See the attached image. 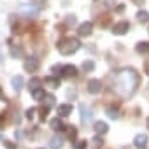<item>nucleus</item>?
<instances>
[{
  "label": "nucleus",
  "mask_w": 149,
  "mask_h": 149,
  "mask_svg": "<svg viewBox=\"0 0 149 149\" xmlns=\"http://www.w3.org/2000/svg\"><path fill=\"white\" fill-rule=\"evenodd\" d=\"M0 139H2V137H0Z\"/></svg>",
  "instance_id": "c9c22d12"
},
{
  "label": "nucleus",
  "mask_w": 149,
  "mask_h": 149,
  "mask_svg": "<svg viewBox=\"0 0 149 149\" xmlns=\"http://www.w3.org/2000/svg\"><path fill=\"white\" fill-rule=\"evenodd\" d=\"M79 109H81V121H83V123H88V121L91 119V116H93V114H91V109L86 107L84 104H81Z\"/></svg>",
  "instance_id": "1a4fd4ad"
},
{
  "label": "nucleus",
  "mask_w": 149,
  "mask_h": 149,
  "mask_svg": "<svg viewBox=\"0 0 149 149\" xmlns=\"http://www.w3.org/2000/svg\"><path fill=\"white\" fill-rule=\"evenodd\" d=\"M51 70H53L54 74H61V65H54V67H53Z\"/></svg>",
  "instance_id": "c85d7f7f"
},
{
  "label": "nucleus",
  "mask_w": 149,
  "mask_h": 149,
  "mask_svg": "<svg viewBox=\"0 0 149 149\" xmlns=\"http://www.w3.org/2000/svg\"><path fill=\"white\" fill-rule=\"evenodd\" d=\"M47 112H49V107H47V105L40 109V119H42V121H44V119L47 118Z\"/></svg>",
  "instance_id": "cd10ccee"
},
{
  "label": "nucleus",
  "mask_w": 149,
  "mask_h": 149,
  "mask_svg": "<svg viewBox=\"0 0 149 149\" xmlns=\"http://www.w3.org/2000/svg\"><path fill=\"white\" fill-rule=\"evenodd\" d=\"M40 84H42V81H40L39 77H32V79L28 81V90H30V91H35V90L40 88Z\"/></svg>",
  "instance_id": "dca6fc26"
},
{
  "label": "nucleus",
  "mask_w": 149,
  "mask_h": 149,
  "mask_svg": "<svg viewBox=\"0 0 149 149\" xmlns=\"http://www.w3.org/2000/svg\"><path fill=\"white\" fill-rule=\"evenodd\" d=\"M56 47H58V51H60L63 56H68V54L76 53V51L81 47V42H79V39H76V37H63L61 40H58Z\"/></svg>",
  "instance_id": "f03ea898"
},
{
  "label": "nucleus",
  "mask_w": 149,
  "mask_h": 149,
  "mask_svg": "<svg viewBox=\"0 0 149 149\" xmlns=\"http://www.w3.org/2000/svg\"><path fill=\"white\" fill-rule=\"evenodd\" d=\"M93 128H95V132H97V133H100V135L107 133V130H109L107 123H104V121H97V123L93 125Z\"/></svg>",
  "instance_id": "4468645a"
},
{
  "label": "nucleus",
  "mask_w": 149,
  "mask_h": 149,
  "mask_svg": "<svg viewBox=\"0 0 149 149\" xmlns=\"http://www.w3.org/2000/svg\"><path fill=\"white\" fill-rule=\"evenodd\" d=\"M68 128H70V130H68V139L74 142V140L77 139V128H76V126H68Z\"/></svg>",
  "instance_id": "4be33fe9"
},
{
  "label": "nucleus",
  "mask_w": 149,
  "mask_h": 149,
  "mask_svg": "<svg viewBox=\"0 0 149 149\" xmlns=\"http://www.w3.org/2000/svg\"><path fill=\"white\" fill-rule=\"evenodd\" d=\"M23 54H25V53H23L21 47H14V46L11 47V56H13V58H23Z\"/></svg>",
  "instance_id": "6ab92c4d"
},
{
  "label": "nucleus",
  "mask_w": 149,
  "mask_h": 149,
  "mask_svg": "<svg viewBox=\"0 0 149 149\" xmlns=\"http://www.w3.org/2000/svg\"><path fill=\"white\" fill-rule=\"evenodd\" d=\"M23 67H25L26 72H37L39 70V60L37 58H26Z\"/></svg>",
  "instance_id": "0eeeda50"
},
{
  "label": "nucleus",
  "mask_w": 149,
  "mask_h": 149,
  "mask_svg": "<svg viewBox=\"0 0 149 149\" xmlns=\"http://www.w3.org/2000/svg\"><path fill=\"white\" fill-rule=\"evenodd\" d=\"M0 95H2V91H0Z\"/></svg>",
  "instance_id": "f704fd0d"
},
{
  "label": "nucleus",
  "mask_w": 149,
  "mask_h": 149,
  "mask_svg": "<svg viewBox=\"0 0 149 149\" xmlns=\"http://www.w3.org/2000/svg\"><path fill=\"white\" fill-rule=\"evenodd\" d=\"M133 146H135V149H146V146H147V135L146 133H139L133 139Z\"/></svg>",
  "instance_id": "6e6552de"
},
{
  "label": "nucleus",
  "mask_w": 149,
  "mask_h": 149,
  "mask_svg": "<svg viewBox=\"0 0 149 149\" xmlns=\"http://www.w3.org/2000/svg\"><path fill=\"white\" fill-rule=\"evenodd\" d=\"M93 142H95V146H97V147H98V146H102V144H104V140H102V139H100V137H95V139H93Z\"/></svg>",
  "instance_id": "c756f323"
},
{
  "label": "nucleus",
  "mask_w": 149,
  "mask_h": 149,
  "mask_svg": "<svg viewBox=\"0 0 149 149\" xmlns=\"http://www.w3.org/2000/svg\"><path fill=\"white\" fill-rule=\"evenodd\" d=\"M88 91H90L91 95L100 93V91H102V83H100V79H90V81H88Z\"/></svg>",
  "instance_id": "39448f33"
},
{
  "label": "nucleus",
  "mask_w": 149,
  "mask_h": 149,
  "mask_svg": "<svg viewBox=\"0 0 149 149\" xmlns=\"http://www.w3.org/2000/svg\"><path fill=\"white\" fill-rule=\"evenodd\" d=\"M133 4H137V6H140V4H144V0H132Z\"/></svg>",
  "instance_id": "2f4dec72"
},
{
  "label": "nucleus",
  "mask_w": 149,
  "mask_h": 149,
  "mask_svg": "<svg viewBox=\"0 0 149 149\" xmlns=\"http://www.w3.org/2000/svg\"><path fill=\"white\" fill-rule=\"evenodd\" d=\"M35 112H37V109L35 107H32V109H28L25 114H26V119H33L35 118Z\"/></svg>",
  "instance_id": "bb28decb"
},
{
  "label": "nucleus",
  "mask_w": 149,
  "mask_h": 149,
  "mask_svg": "<svg viewBox=\"0 0 149 149\" xmlns=\"http://www.w3.org/2000/svg\"><path fill=\"white\" fill-rule=\"evenodd\" d=\"M91 32H93V23H91V21H84V23H81L79 28H77V33H79L81 37H88V35H91Z\"/></svg>",
  "instance_id": "20e7f679"
},
{
  "label": "nucleus",
  "mask_w": 149,
  "mask_h": 149,
  "mask_svg": "<svg viewBox=\"0 0 149 149\" xmlns=\"http://www.w3.org/2000/svg\"><path fill=\"white\" fill-rule=\"evenodd\" d=\"M23 86H25L23 76H14V77H13V90H14V91H21Z\"/></svg>",
  "instance_id": "f8f14e48"
},
{
  "label": "nucleus",
  "mask_w": 149,
  "mask_h": 149,
  "mask_svg": "<svg viewBox=\"0 0 149 149\" xmlns=\"http://www.w3.org/2000/svg\"><path fill=\"white\" fill-rule=\"evenodd\" d=\"M139 83V76L133 68H125L116 76V91L121 97H128L135 91V86Z\"/></svg>",
  "instance_id": "f257e3e1"
},
{
  "label": "nucleus",
  "mask_w": 149,
  "mask_h": 149,
  "mask_svg": "<svg viewBox=\"0 0 149 149\" xmlns=\"http://www.w3.org/2000/svg\"><path fill=\"white\" fill-rule=\"evenodd\" d=\"M61 76L70 79V77H76L77 76V68L74 67V65H63L61 67Z\"/></svg>",
  "instance_id": "423d86ee"
},
{
  "label": "nucleus",
  "mask_w": 149,
  "mask_h": 149,
  "mask_svg": "<svg viewBox=\"0 0 149 149\" xmlns=\"http://www.w3.org/2000/svg\"><path fill=\"white\" fill-rule=\"evenodd\" d=\"M146 125H147V130H149V118H147V121H146Z\"/></svg>",
  "instance_id": "72a5a7b5"
},
{
  "label": "nucleus",
  "mask_w": 149,
  "mask_h": 149,
  "mask_svg": "<svg viewBox=\"0 0 149 149\" xmlns=\"http://www.w3.org/2000/svg\"><path fill=\"white\" fill-rule=\"evenodd\" d=\"M146 74H147V76H149V61L146 63Z\"/></svg>",
  "instance_id": "473e14b6"
},
{
  "label": "nucleus",
  "mask_w": 149,
  "mask_h": 149,
  "mask_svg": "<svg viewBox=\"0 0 149 149\" xmlns=\"http://www.w3.org/2000/svg\"><path fill=\"white\" fill-rule=\"evenodd\" d=\"M86 140H76V144H74V149H86Z\"/></svg>",
  "instance_id": "393cba45"
},
{
  "label": "nucleus",
  "mask_w": 149,
  "mask_h": 149,
  "mask_svg": "<svg viewBox=\"0 0 149 149\" xmlns=\"http://www.w3.org/2000/svg\"><path fill=\"white\" fill-rule=\"evenodd\" d=\"M107 116H109L111 119H118V118H119L118 111H116V109H112V107H111V109H107Z\"/></svg>",
  "instance_id": "b1692460"
},
{
  "label": "nucleus",
  "mask_w": 149,
  "mask_h": 149,
  "mask_svg": "<svg viewBox=\"0 0 149 149\" xmlns=\"http://www.w3.org/2000/svg\"><path fill=\"white\" fill-rule=\"evenodd\" d=\"M51 147H53V149H60V147H61V140H60L58 137H53V139H51Z\"/></svg>",
  "instance_id": "5701e85b"
},
{
  "label": "nucleus",
  "mask_w": 149,
  "mask_h": 149,
  "mask_svg": "<svg viewBox=\"0 0 149 149\" xmlns=\"http://www.w3.org/2000/svg\"><path fill=\"white\" fill-rule=\"evenodd\" d=\"M44 84H46V86H49L51 90H56V88H60V86H61L60 79H58V77H54V76L46 77V79H44Z\"/></svg>",
  "instance_id": "9b49d317"
},
{
  "label": "nucleus",
  "mask_w": 149,
  "mask_h": 149,
  "mask_svg": "<svg viewBox=\"0 0 149 149\" xmlns=\"http://www.w3.org/2000/svg\"><path fill=\"white\" fill-rule=\"evenodd\" d=\"M137 19H139L140 23H147V21H149V13H147V11H139V13H137Z\"/></svg>",
  "instance_id": "a211bd4d"
},
{
  "label": "nucleus",
  "mask_w": 149,
  "mask_h": 149,
  "mask_svg": "<svg viewBox=\"0 0 149 149\" xmlns=\"http://www.w3.org/2000/svg\"><path fill=\"white\" fill-rule=\"evenodd\" d=\"M51 128H53L54 132H63L67 126H65V123H63L60 118H54V119H51Z\"/></svg>",
  "instance_id": "ddd939ff"
},
{
  "label": "nucleus",
  "mask_w": 149,
  "mask_h": 149,
  "mask_svg": "<svg viewBox=\"0 0 149 149\" xmlns=\"http://www.w3.org/2000/svg\"><path fill=\"white\" fill-rule=\"evenodd\" d=\"M128 30H130V23L128 21H119V23H116L112 26V33L114 35H125V33H128Z\"/></svg>",
  "instance_id": "7ed1b4c3"
},
{
  "label": "nucleus",
  "mask_w": 149,
  "mask_h": 149,
  "mask_svg": "<svg viewBox=\"0 0 149 149\" xmlns=\"http://www.w3.org/2000/svg\"><path fill=\"white\" fill-rule=\"evenodd\" d=\"M83 70H84V72H93V70H95V63H93L91 60L83 61Z\"/></svg>",
  "instance_id": "aec40b11"
},
{
  "label": "nucleus",
  "mask_w": 149,
  "mask_h": 149,
  "mask_svg": "<svg viewBox=\"0 0 149 149\" xmlns=\"http://www.w3.org/2000/svg\"><path fill=\"white\" fill-rule=\"evenodd\" d=\"M19 13H21L23 16H33V14L37 13V9H35L33 6H23V7L19 9Z\"/></svg>",
  "instance_id": "f3484780"
},
{
  "label": "nucleus",
  "mask_w": 149,
  "mask_h": 149,
  "mask_svg": "<svg viewBox=\"0 0 149 149\" xmlns=\"http://www.w3.org/2000/svg\"><path fill=\"white\" fill-rule=\"evenodd\" d=\"M44 98H46V105H47V107H53V105H54V100H56V98H54L53 95H46Z\"/></svg>",
  "instance_id": "a878e982"
},
{
  "label": "nucleus",
  "mask_w": 149,
  "mask_h": 149,
  "mask_svg": "<svg viewBox=\"0 0 149 149\" xmlns=\"http://www.w3.org/2000/svg\"><path fill=\"white\" fill-rule=\"evenodd\" d=\"M56 111H58V116H60V118H67V116L72 112V105H70V104H61V105L56 107Z\"/></svg>",
  "instance_id": "9d476101"
},
{
  "label": "nucleus",
  "mask_w": 149,
  "mask_h": 149,
  "mask_svg": "<svg viewBox=\"0 0 149 149\" xmlns=\"http://www.w3.org/2000/svg\"><path fill=\"white\" fill-rule=\"evenodd\" d=\"M135 51H137L139 54H147V53H149V42H147V40L139 42V44L135 46Z\"/></svg>",
  "instance_id": "2eb2a0df"
},
{
  "label": "nucleus",
  "mask_w": 149,
  "mask_h": 149,
  "mask_svg": "<svg viewBox=\"0 0 149 149\" xmlns=\"http://www.w3.org/2000/svg\"><path fill=\"white\" fill-rule=\"evenodd\" d=\"M4 144H6L7 149H16V144H13V142H4Z\"/></svg>",
  "instance_id": "7c9ffc66"
},
{
  "label": "nucleus",
  "mask_w": 149,
  "mask_h": 149,
  "mask_svg": "<svg viewBox=\"0 0 149 149\" xmlns=\"http://www.w3.org/2000/svg\"><path fill=\"white\" fill-rule=\"evenodd\" d=\"M32 95H33V98H35V100H44V97H46V93H44V90H42V88H39V90H35V91H32Z\"/></svg>",
  "instance_id": "412c9836"
}]
</instances>
